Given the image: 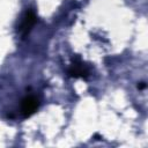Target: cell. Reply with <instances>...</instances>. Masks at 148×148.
I'll return each instance as SVG.
<instances>
[{"label": "cell", "mask_w": 148, "mask_h": 148, "mask_svg": "<svg viewBox=\"0 0 148 148\" xmlns=\"http://www.w3.org/2000/svg\"><path fill=\"white\" fill-rule=\"evenodd\" d=\"M38 104H39L38 98L36 96H34V95L25 96L21 103V112H22L23 117H30L32 113H35L38 108Z\"/></svg>", "instance_id": "cell-1"}, {"label": "cell", "mask_w": 148, "mask_h": 148, "mask_svg": "<svg viewBox=\"0 0 148 148\" xmlns=\"http://www.w3.org/2000/svg\"><path fill=\"white\" fill-rule=\"evenodd\" d=\"M69 73L73 75V76H83L84 74H87V71L83 68L82 65H73Z\"/></svg>", "instance_id": "cell-3"}, {"label": "cell", "mask_w": 148, "mask_h": 148, "mask_svg": "<svg viewBox=\"0 0 148 148\" xmlns=\"http://www.w3.org/2000/svg\"><path fill=\"white\" fill-rule=\"evenodd\" d=\"M35 22H36V15H35V13L32 10H27L25 14H24V16H23V18H22V22L20 24V28H18L20 32L24 36L31 29V27L35 24Z\"/></svg>", "instance_id": "cell-2"}]
</instances>
